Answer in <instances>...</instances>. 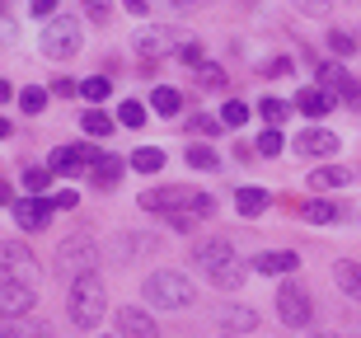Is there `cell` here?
Wrapping results in <instances>:
<instances>
[{
  "label": "cell",
  "mask_w": 361,
  "mask_h": 338,
  "mask_svg": "<svg viewBox=\"0 0 361 338\" xmlns=\"http://www.w3.org/2000/svg\"><path fill=\"white\" fill-rule=\"evenodd\" d=\"M192 263H197V268L212 277V286H221V291L244 286V263L235 258V244L230 240H197L192 244Z\"/></svg>",
  "instance_id": "6da1fadb"
},
{
  "label": "cell",
  "mask_w": 361,
  "mask_h": 338,
  "mask_svg": "<svg viewBox=\"0 0 361 338\" xmlns=\"http://www.w3.org/2000/svg\"><path fill=\"white\" fill-rule=\"evenodd\" d=\"M66 310H71V325L75 329H99V320L108 315V286H104L99 272H85V277L71 282Z\"/></svg>",
  "instance_id": "7a4b0ae2"
},
{
  "label": "cell",
  "mask_w": 361,
  "mask_h": 338,
  "mask_svg": "<svg viewBox=\"0 0 361 338\" xmlns=\"http://www.w3.org/2000/svg\"><path fill=\"white\" fill-rule=\"evenodd\" d=\"M141 296H146L150 306H160V310H188V306L197 301V286L188 282L183 272L160 268V272H150L146 282H141Z\"/></svg>",
  "instance_id": "3957f363"
},
{
  "label": "cell",
  "mask_w": 361,
  "mask_h": 338,
  "mask_svg": "<svg viewBox=\"0 0 361 338\" xmlns=\"http://www.w3.org/2000/svg\"><path fill=\"white\" fill-rule=\"evenodd\" d=\"M94 263H99V244L90 235H66L52 254V272L56 277H71V282L85 277V272H94Z\"/></svg>",
  "instance_id": "277c9868"
},
{
  "label": "cell",
  "mask_w": 361,
  "mask_h": 338,
  "mask_svg": "<svg viewBox=\"0 0 361 338\" xmlns=\"http://www.w3.org/2000/svg\"><path fill=\"white\" fill-rule=\"evenodd\" d=\"M80 42H85L80 19H66V14H56V19H47V24H42L38 52L47 56V61H66V56L80 52Z\"/></svg>",
  "instance_id": "5b68a950"
},
{
  "label": "cell",
  "mask_w": 361,
  "mask_h": 338,
  "mask_svg": "<svg viewBox=\"0 0 361 338\" xmlns=\"http://www.w3.org/2000/svg\"><path fill=\"white\" fill-rule=\"evenodd\" d=\"M38 277V258L19 240H0V282H33Z\"/></svg>",
  "instance_id": "8992f818"
},
{
  "label": "cell",
  "mask_w": 361,
  "mask_h": 338,
  "mask_svg": "<svg viewBox=\"0 0 361 338\" xmlns=\"http://www.w3.org/2000/svg\"><path fill=\"white\" fill-rule=\"evenodd\" d=\"M192 38V33H183V28H160V24H146L141 33L132 38V47L141 56H178V47Z\"/></svg>",
  "instance_id": "52a82bcc"
},
{
  "label": "cell",
  "mask_w": 361,
  "mask_h": 338,
  "mask_svg": "<svg viewBox=\"0 0 361 338\" xmlns=\"http://www.w3.org/2000/svg\"><path fill=\"white\" fill-rule=\"evenodd\" d=\"M310 315H314V301H310V291L300 282H281L277 286V320L291 329H305Z\"/></svg>",
  "instance_id": "ba28073f"
},
{
  "label": "cell",
  "mask_w": 361,
  "mask_h": 338,
  "mask_svg": "<svg viewBox=\"0 0 361 338\" xmlns=\"http://www.w3.org/2000/svg\"><path fill=\"white\" fill-rule=\"evenodd\" d=\"M38 306L33 282H0V320H28Z\"/></svg>",
  "instance_id": "9c48e42d"
},
{
  "label": "cell",
  "mask_w": 361,
  "mask_h": 338,
  "mask_svg": "<svg viewBox=\"0 0 361 338\" xmlns=\"http://www.w3.org/2000/svg\"><path fill=\"white\" fill-rule=\"evenodd\" d=\"M216 212V198L212 193H188V203L183 207H174V212H164V221L174 230H192V226H202V221Z\"/></svg>",
  "instance_id": "30bf717a"
},
{
  "label": "cell",
  "mask_w": 361,
  "mask_h": 338,
  "mask_svg": "<svg viewBox=\"0 0 361 338\" xmlns=\"http://www.w3.org/2000/svg\"><path fill=\"white\" fill-rule=\"evenodd\" d=\"M160 249V235H113L108 240V254L118 258V263H136V258H146Z\"/></svg>",
  "instance_id": "8fae6325"
},
{
  "label": "cell",
  "mask_w": 361,
  "mask_h": 338,
  "mask_svg": "<svg viewBox=\"0 0 361 338\" xmlns=\"http://www.w3.org/2000/svg\"><path fill=\"white\" fill-rule=\"evenodd\" d=\"M118 334L122 338H160V325H155L141 306H122L118 310Z\"/></svg>",
  "instance_id": "7c38bea8"
},
{
  "label": "cell",
  "mask_w": 361,
  "mask_h": 338,
  "mask_svg": "<svg viewBox=\"0 0 361 338\" xmlns=\"http://www.w3.org/2000/svg\"><path fill=\"white\" fill-rule=\"evenodd\" d=\"M10 212H14V226H24V230H42L52 221V203H42V198H19Z\"/></svg>",
  "instance_id": "4fadbf2b"
},
{
  "label": "cell",
  "mask_w": 361,
  "mask_h": 338,
  "mask_svg": "<svg viewBox=\"0 0 361 338\" xmlns=\"http://www.w3.org/2000/svg\"><path fill=\"white\" fill-rule=\"evenodd\" d=\"M300 268V254L295 249H263V254L254 258V272H263V277H286V272H295Z\"/></svg>",
  "instance_id": "5bb4252c"
},
{
  "label": "cell",
  "mask_w": 361,
  "mask_h": 338,
  "mask_svg": "<svg viewBox=\"0 0 361 338\" xmlns=\"http://www.w3.org/2000/svg\"><path fill=\"white\" fill-rule=\"evenodd\" d=\"M295 150L310 155V160H324V155H334V150H338V136L329 132V127H310V132L295 136Z\"/></svg>",
  "instance_id": "9a60e30c"
},
{
  "label": "cell",
  "mask_w": 361,
  "mask_h": 338,
  "mask_svg": "<svg viewBox=\"0 0 361 338\" xmlns=\"http://www.w3.org/2000/svg\"><path fill=\"white\" fill-rule=\"evenodd\" d=\"M90 160H94V150H85V146H56L52 155H47V169H52V174H80Z\"/></svg>",
  "instance_id": "2e32d148"
},
{
  "label": "cell",
  "mask_w": 361,
  "mask_h": 338,
  "mask_svg": "<svg viewBox=\"0 0 361 338\" xmlns=\"http://www.w3.org/2000/svg\"><path fill=\"white\" fill-rule=\"evenodd\" d=\"M334 104H338V95H329L324 85H305V90L295 95V109L305 113V118H324V113L334 109Z\"/></svg>",
  "instance_id": "e0dca14e"
},
{
  "label": "cell",
  "mask_w": 361,
  "mask_h": 338,
  "mask_svg": "<svg viewBox=\"0 0 361 338\" xmlns=\"http://www.w3.org/2000/svg\"><path fill=\"white\" fill-rule=\"evenodd\" d=\"M334 282L343 296H352L361 306V258H338L334 263Z\"/></svg>",
  "instance_id": "ac0fdd59"
},
{
  "label": "cell",
  "mask_w": 361,
  "mask_h": 338,
  "mask_svg": "<svg viewBox=\"0 0 361 338\" xmlns=\"http://www.w3.org/2000/svg\"><path fill=\"white\" fill-rule=\"evenodd\" d=\"M122 169H127V164H122L118 155H108V150H94V160H90V179L99 183V188H113V183L122 179Z\"/></svg>",
  "instance_id": "d6986e66"
},
{
  "label": "cell",
  "mask_w": 361,
  "mask_h": 338,
  "mask_svg": "<svg viewBox=\"0 0 361 338\" xmlns=\"http://www.w3.org/2000/svg\"><path fill=\"white\" fill-rule=\"evenodd\" d=\"M216 320H221L226 334H254V329H258V315L249 310V306H221Z\"/></svg>",
  "instance_id": "ffe728a7"
},
{
  "label": "cell",
  "mask_w": 361,
  "mask_h": 338,
  "mask_svg": "<svg viewBox=\"0 0 361 338\" xmlns=\"http://www.w3.org/2000/svg\"><path fill=\"white\" fill-rule=\"evenodd\" d=\"M188 193L192 188H146L141 193V207H146V212H174V207L188 203Z\"/></svg>",
  "instance_id": "44dd1931"
},
{
  "label": "cell",
  "mask_w": 361,
  "mask_h": 338,
  "mask_svg": "<svg viewBox=\"0 0 361 338\" xmlns=\"http://www.w3.org/2000/svg\"><path fill=\"white\" fill-rule=\"evenodd\" d=\"M235 207H240L244 217H263L272 207V193L258 188V183H244V188H235Z\"/></svg>",
  "instance_id": "7402d4cb"
},
{
  "label": "cell",
  "mask_w": 361,
  "mask_h": 338,
  "mask_svg": "<svg viewBox=\"0 0 361 338\" xmlns=\"http://www.w3.org/2000/svg\"><path fill=\"white\" fill-rule=\"evenodd\" d=\"M348 183H352V169H343V164H329V169H314V174H310V188L314 193L348 188Z\"/></svg>",
  "instance_id": "603a6c76"
},
{
  "label": "cell",
  "mask_w": 361,
  "mask_h": 338,
  "mask_svg": "<svg viewBox=\"0 0 361 338\" xmlns=\"http://www.w3.org/2000/svg\"><path fill=\"white\" fill-rule=\"evenodd\" d=\"M132 169L136 174H160L164 169V150L160 146H136L132 150Z\"/></svg>",
  "instance_id": "cb8c5ba5"
},
{
  "label": "cell",
  "mask_w": 361,
  "mask_h": 338,
  "mask_svg": "<svg viewBox=\"0 0 361 338\" xmlns=\"http://www.w3.org/2000/svg\"><path fill=\"white\" fill-rule=\"evenodd\" d=\"M150 109H155V113H164V118H174V113L183 109V95H178L174 85H160V90L150 95Z\"/></svg>",
  "instance_id": "d4e9b609"
},
{
  "label": "cell",
  "mask_w": 361,
  "mask_h": 338,
  "mask_svg": "<svg viewBox=\"0 0 361 338\" xmlns=\"http://www.w3.org/2000/svg\"><path fill=\"white\" fill-rule=\"evenodd\" d=\"M258 118L272 122V127H281V122L291 118V104H286V99H277V95H268L263 104H258Z\"/></svg>",
  "instance_id": "484cf974"
},
{
  "label": "cell",
  "mask_w": 361,
  "mask_h": 338,
  "mask_svg": "<svg viewBox=\"0 0 361 338\" xmlns=\"http://www.w3.org/2000/svg\"><path fill=\"white\" fill-rule=\"evenodd\" d=\"M343 217L334 203H324V198H314V203H305V221H314V226H334V221Z\"/></svg>",
  "instance_id": "4316f807"
},
{
  "label": "cell",
  "mask_w": 361,
  "mask_h": 338,
  "mask_svg": "<svg viewBox=\"0 0 361 338\" xmlns=\"http://www.w3.org/2000/svg\"><path fill=\"white\" fill-rule=\"evenodd\" d=\"M281 150H286V141H281V132H277V127H268V132L258 136V146H254V155H263V160H277Z\"/></svg>",
  "instance_id": "83f0119b"
},
{
  "label": "cell",
  "mask_w": 361,
  "mask_h": 338,
  "mask_svg": "<svg viewBox=\"0 0 361 338\" xmlns=\"http://www.w3.org/2000/svg\"><path fill=\"white\" fill-rule=\"evenodd\" d=\"M357 33H352V28H334V33H329V52L334 56H348V52H357Z\"/></svg>",
  "instance_id": "f1b7e54d"
},
{
  "label": "cell",
  "mask_w": 361,
  "mask_h": 338,
  "mask_svg": "<svg viewBox=\"0 0 361 338\" xmlns=\"http://www.w3.org/2000/svg\"><path fill=\"white\" fill-rule=\"evenodd\" d=\"M226 80H230V76L216 66V61H202V66H197V85H202V90H226Z\"/></svg>",
  "instance_id": "f546056e"
},
{
  "label": "cell",
  "mask_w": 361,
  "mask_h": 338,
  "mask_svg": "<svg viewBox=\"0 0 361 338\" xmlns=\"http://www.w3.org/2000/svg\"><path fill=\"white\" fill-rule=\"evenodd\" d=\"M249 118H254V109H249L244 99H230L226 109H221V122H226V127H244Z\"/></svg>",
  "instance_id": "4dcf8cb0"
},
{
  "label": "cell",
  "mask_w": 361,
  "mask_h": 338,
  "mask_svg": "<svg viewBox=\"0 0 361 338\" xmlns=\"http://www.w3.org/2000/svg\"><path fill=\"white\" fill-rule=\"evenodd\" d=\"M80 127H85V136H99V141H104V136L108 132H113V118H108V113H85V118H80Z\"/></svg>",
  "instance_id": "1f68e13d"
},
{
  "label": "cell",
  "mask_w": 361,
  "mask_h": 338,
  "mask_svg": "<svg viewBox=\"0 0 361 338\" xmlns=\"http://www.w3.org/2000/svg\"><path fill=\"white\" fill-rule=\"evenodd\" d=\"M118 122H122V127H141V122H146V104L122 99V104H118Z\"/></svg>",
  "instance_id": "d6a6232c"
},
{
  "label": "cell",
  "mask_w": 361,
  "mask_h": 338,
  "mask_svg": "<svg viewBox=\"0 0 361 338\" xmlns=\"http://www.w3.org/2000/svg\"><path fill=\"white\" fill-rule=\"evenodd\" d=\"M188 164H192V169H221V155L207 150V146H192L188 150Z\"/></svg>",
  "instance_id": "836d02e7"
},
{
  "label": "cell",
  "mask_w": 361,
  "mask_h": 338,
  "mask_svg": "<svg viewBox=\"0 0 361 338\" xmlns=\"http://www.w3.org/2000/svg\"><path fill=\"white\" fill-rule=\"evenodd\" d=\"M80 95L90 99V104H104L108 99V80L104 76H90V80H80Z\"/></svg>",
  "instance_id": "e575fe53"
},
{
  "label": "cell",
  "mask_w": 361,
  "mask_h": 338,
  "mask_svg": "<svg viewBox=\"0 0 361 338\" xmlns=\"http://www.w3.org/2000/svg\"><path fill=\"white\" fill-rule=\"evenodd\" d=\"M19 109L24 113H42L47 109V90H24V95H19Z\"/></svg>",
  "instance_id": "d590c367"
},
{
  "label": "cell",
  "mask_w": 361,
  "mask_h": 338,
  "mask_svg": "<svg viewBox=\"0 0 361 338\" xmlns=\"http://www.w3.org/2000/svg\"><path fill=\"white\" fill-rule=\"evenodd\" d=\"M300 14H314V19H324V14L334 10V0H291Z\"/></svg>",
  "instance_id": "8d00e7d4"
},
{
  "label": "cell",
  "mask_w": 361,
  "mask_h": 338,
  "mask_svg": "<svg viewBox=\"0 0 361 338\" xmlns=\"http://www.w3.org/2000/svg\"><path fill=\"white\" fill-rule=\"evenodd\" d=\"M178 61H188V66H202V61H207V56H202V42L188 38L183 47H178Z\"/></svg>",
  "instance_id": "74e56055"
},
{
  "label": "cell",
  "mask_w": 361,
  "mask_h": 338,
  "mask_svg": "<svg viewBox=\"0 0 361 338\" xmlns=\"http://www.w3.org/2000/svg\"><path fill=\"white\" fill-rule=\"evenodd\" d=\"M19 338H56V329L52 325H42V320H33V325H24V329H14Z\"/></svg>",
  "instance_id": "f35d334b"
},
{
  "label": "cell",
  "mask_w": 361,
  "mask_h": 338,
  "mask_svg": "<svg viewBox=\"0 0 361 338\" xmlns=\"http://www.w3.org/2000/svg\"><path fill=\"white\" fill-rule=\"evenodd\" d=\"M47 183H52V169H28L24 174V188H33V193H42Z\"/></svg>",
  "instance_id": "ab89813d"
},
{
  "label": "cell",
  "mask_w": 361,
  "mask_h": 338,
  "mask_svg": "<svg viewBox=\"0 0 361 338\" xmlns=\"http://www.w3.org/2000/svg\"><path fill=\"white\" fill-rule=\"evenodd\" d=\"M221 127H226V122H221V118H202V113H197V118H192V132H202V136H216V132H221Z\"/></svg>",
  "instance_id": "60d3db41"
},
{
  "label": "cell",
  "mask_w": 361,
  "mask_h": 338,
  "mask_svg": "<svg viewBox=\"0 0 361 338\" xmlns=\"http://www.w3.org/2000/svg\"><path fill=\"white\" fill-rule=\"evenodd\" d=\"M263 76H291V56H272L263 66Z\"/></svg>",
  "instance_id": "b9f144b4"
},
{
  "label": "cell",
  "mask_w": 361,
  "mask_h": 338,
  "mask_svg": "<svg viewBox=\"0 0 361 338\" xmlns=\"http://www.w3.org/2000/svg\"><path fill=\"white\" fill-rule=\"evenodd\" d=\"M14 38H19V24H14L10 14L0 10V42H14Z\"/></svg>",
  "instance_id": "7bdbcfd3"
},
{
  "label": "cell",
  "mask_w": 361,
  "mask_h": 338,
  "mask_svg": "<svg viewBox=\"0 0 361 338\" xmlns=\"http://www.w3.org/2000/svg\"><path fill=\"white\" fill-rule=\"evenodd\" d=\"M80 5L90 10V19H94V24H104V19H108V0H80Z\"/></svg>",
  "instance_id": "ee69618b"
},
{
  "label": "cell",
  "mask_w": 361,
  "mask_h": 338,
  "mask_svg": "<svg viewBox=\"0 0 361 338\" xmlns=\"http://www.w3.org/2000/svg\"><path fill=\"white\" fill-rule=\"evenodd\" d=\"M56 5H61V0H33V14H38V19H56Z\"/></svg>",
  "instance_id": "f6af8a7d"
},
{
  "label": "cell",
  "mask_w": 361,
  "mask_h": 338,
  "mask_svg": "<svg viewBox=\"0 0 361 338\" xmlns=\"http://www.w3.org/2000/svg\"><path fill=\"white\" fill-rule=\"evenodd\" d=\"M169 10H178V14H188V10H202V5H212V0H164Z\"/></svg>",
  "instance_id": "bcb514c9"
},
{
  "label": "cell",
  "mask_w": 361,
  "mask_h": 338,
  "mask_svg": "<svg viewBox=\"0 0 361 338\" xmlns=\"http://www.w3.org/2000/svg\"><path fill=\"white\" fill-rule=\"evenodd\" d=\"M122 5H127L132 14H146V10H150V0H122Z\"/></svg>",
  "instance_id": "7dc6e473"
},
{
  "label": "cell",
  "mask_w": 361,
  "mask_h": 338,
  "mask_svg": "<svg viewBox=\"0 0 361 338\" xmlns=\"http://www.w3.org/2000/svg\"><path fill=\"white\" fill-rule=\"evenodd\" d=\"M5 99H10V80H0V104H5Z\"/></svg>",
  "instance_id": "c3c4849f"
},
{
  "label": "cell",
  "mask_w": 361,
  "mask_h": 338,
  "mask_svg": "<svg viewBox=\"0 0 361 338\" xmlns=\"http://www.w3.org/2000/svg\"><path fill=\"white\" fill-rule=\"evenodd\" d=\"M0 136H10V122H5V118H0Z\"/></svg>",
  "instance_id": "681fc988"
},
{
  "label": "cell",
  "mask_w": 361,
  "mask_h": 338,
  "mask_svg": "<svg viewBox=\"0 0 361 338\" xmlns=\"http://www.w3.org/2000/svg\"><path fill=\"white\" fill-rule=\"evenodd\" d=\"M310 338H343V334H310Z\"/></svg>",
  "instance_id": "f907efd6"
},
{
  "label": "cell",
  "mask_w": 361,
  "mask_h": 338,
  "mask_svg": "<svg viewBox=\"0 0 361 338\" xmlns=\"http://www.w3.org/2000/svg\"><path fill=\"white\" fill-rule=\"evenodd\" d=\"M0 338H10V329H5V325H0Z\"/></svg>",
  "instance_id": "816d5d0a"
},
{
  "label": "cell",
  "mask_w": 361,
  "mask_h": 338,
  "mask_svg": "<svg viewBox=\"0 0 361 338\" xmlns=\"http://www.w3.org/2000/svg\"><path fill=\"white\" fill-rule=\"evenodd\" d=\"M5 5H10V0H0V10H5Z\"/></svg>",
  "instance_id": "f5cc1de1"
},
{
  "label": "cell",
  "mask_w": 361,
  "mask_h": 338,
  "mask_svg": "<svg viewBox=\"0 0 361 338\" xmlns=\"http://www.w3.org/2000/svg\"><path fill=\"white\" fill-rule=\"evenodd\" d=\"M226 338H240V334H226Z\"/></svg>",
  "instance_id": "db71d44e"
}]
</instances>
